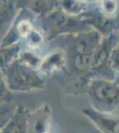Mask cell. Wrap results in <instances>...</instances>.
<instances>
[{
	"instance_id": "obj_1",
	"label": "cell",
	"mask_w": 119,
	"mask_h": 133,
	"mask_svg": "<svg viewBox=\"0 0 119 133\" xmlns=\"http://www.w3.org/2000/svg\"><path fill=\"white\" fill-rule=\"evenodd\" d=\"M8 89L14 92H29L45 88V80L38 68L19 56L3 69Z\"/></svg>"
},
{
	"instance_id": "obj_2",
	"label": "cell",
	"mask_w": 119,
	"mask_h": 133,
	"mask_svg": "<svg viewBox=\"0 0 119 133\" xmlns=\"http://www.w3.org/2000/svg\"><path fill=\"white\" fill-rule=\"evenodd\" d=\"M86 91L92 108L99 112L112 114L119 107V84L114 79L91 78L87 82Z\"/></svg>"
},
{
	"instance_id": "obj_3",
	"label": "cell",
	"mask_w": 119,
	"mask_h": 133,
	"mask_svg": "<svg viewBox=\"0 0 119 133\" xmlns=\"http://www.w3.org/2000/svg\"><path fill=\"white\" fill-rule=\"evenodd\" d=\"M101 42V35L95 31L77 36L73 46V61L77 70L92 72Z\"/></svg>"
},
{
	"instance_id": "obj_4",
	"label": "cell",
	"mask_w": 119,
	"mask_h": 133,
	"mask_svg": "<svg viewBox=\"0 0 119 133\" xmlns=\"http://www.w3.org/2000/svg\"><path fill=\"white\" fill-rule=\"evenodd\" d=\"M83 113L101 133H119V117L99 112L92 108L84 109Z\"/></svg>"
},
{
	"instance_id": "obj_5",
	"label": "cell",
	"mask_w": 119,
	"mask_h": 133,
	"mask_svg": "<svg viewBox=\"0 0 119 133\" xmlns=\"http://www.w3.org/2000/svg\"><path fill=\"white\" fill-rule=\"evenodd\" d=\"M0 133H30L29 113L24 107L17 105L14 115Z\"/></svg>"
},
{
	"instance_id": "obj_6",
	"label": "cell",
	"mask_w": 119,
	"mask_h": 133,
	"mask_svg": "<svg viewBox=\"0 0 119 133\" xmlns=\"http://www.w3.org/2000/svg\"><path fill=\"white\" fill-rule=\"evenodd\" d=\"M66 65V56L61 51H56L45 59H42L38 71L42 75H50L54 72H57L64 68Z\"/></svg>"
},
{
	"instance_id": "obj_7",
	"label": "cell",
	"mask_w": 119,
	"mask_h": 133,
	"mask_svg": "<svg viewBox=\"0 0 119 133\" xmlns=\"http://www.w3.org/2000/svg\"><path fill=\"white\" fill-rule=\"evenodd\" d=\"M20 44H14L0 46V69L3 70L20 55Z\"/></svg>"
},
{
	"instance_id": "obj_8",
	"label": "cell",
	"mask_w": 119,
	"mask_h": 133,
	"mask_svg": "<svg viewBox=\"0 0 119 133\" xmlns=\"http://www.w3.org/2000/svg\"><path fill=\"white\" fill-rule=\"evenodd\" d=\"M16 107L17 104H15L14 101L0 104V132L4 126L5 125V123L14 115Z\"/></svg>"
},
{
	"instance_id": "obj_9",
	"label": "cell",
	"mask_w": 119,
	"mask_h": 133,
	"mask_svg": "<svg viewBox=\"0 0 119 133\" xmlns=\"http://www.w3.org/2000/svg\"><path fill=\"white\" fill-rule=\"evenodd\" d=\"M18 3L21 4V6L29 8L35 14H41L46 9V0H17Z\"/></svg>"
},
{
	"instance_id": "obj_10",
	"label": "cell",
	"mask_w": 119,
	"mask_h": 133,
	"mask_svg": "<svg viewBox=\"0 0 119 133\" xmlns=\"http://www.w3.org/2000/svg\"><path fill=\"white\" fill-rule=\"evenodd\" d=\"M12 101V92L8 89L3 70L0 69V104Z\"/></svg>"
},
{
	"instance_id": "obj_11",
	"label": "cell",
	"mask_w": 119,
	"mask_h": 133,
	"mask_svg": "<svg viewBox=\"0 0 119 133\" xmlns=\"http://www.w3.org/2000/svg\"><path fill=\"white\" fill-rule=\"evenodd\" d=\"M109 63L115 76L119 74V42L116 43L109 51Z\"/></svg>"
},
{
	"instance_id": "obj_12",
	"label": "cell",
	"mask_w": 119,
	"mask_h": 133,
	"mask_svg": "<svg viewBox=\"0 0 119 133\" xmlns=\"http://www.w3.org/2000/svg\"><path fill=\"white\" fill-rule=\"evenodd\" d=\"M102 12L106 15H115L118 9V5L116 0H101L99 3Z\"/></svg>"
},
{
	"instance_id": "obj_13",
	"label": "cell",
	"mask_w": 119,
	"mask_h": 133,
	"mask_svg": "<svg viewBox=\"0 0 119 133\" xmlns=\"http://www.w3.org/2000/svg\"><path fill=\"white\" fill-rule=\"evenodd\" d=\"M114 80H115V82L117 83V84H119V74H116V76H115Z\"/></svg>"
}]
</instances>
